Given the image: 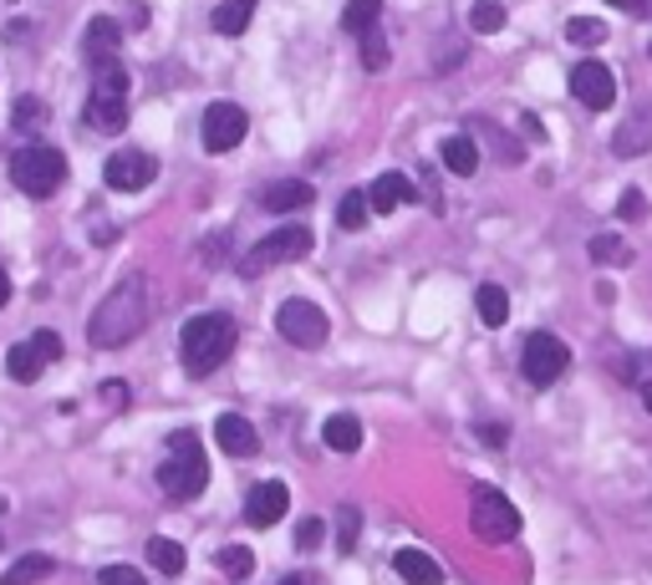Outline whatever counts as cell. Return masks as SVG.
I'll list each match as a JSON object with an SVG mask.
<instances>
[{
  "label": "cell",
  "instance_id": "cb8c5ba5",
  "mask_svg": "<svg viewBox=\"0 0 652 585\" xmlns=\"http://www.w3.org/2000/svg\"><path fill=\"white\" fill-rule=\"evenodd\" d=\"M118 42H123V26H118V21L97 15V21L88 26V57H92V61L113 57V51H118Z\"/></svg>",
  "mask_w": 652,
  "mask_h": 585
},
{
  "label": "cell",
  "instance_id": "7c38bea8",
  "mask_svg": "<svg viewBox=\"0 0 652 585\" xmlns=\"http://www.w3.org/2000/svg\"><path fill=\"white\" fill-rule=\"evenodd\" d=\"M571 97H577L581 107H592V113H607V107L617 103V77H612V67H602V61H577V67H571Z\"/></svg>",
  "mask_w": 652,
  "mask_h": 585
},
{
  "label": "cell",
  "instance_id": "44dd1931",
  "mask_svg": "<svg viewBox=\"0 0 652 585\" xmlns=\"http://www.w3.org/2000/svg\"><path fill=\"white\" fill-rule=\"evenodd\" d=\"M322 438H326V448H337V454H357V448H362V423H357L352 412H337V418H326Z\"/></svg>",
  "mask_w": 652,
  "mask_h": 585
},
{
  "label": "cell",
  "instance_id": "9a60e30c",
  "mask_svg": "<svg viewBox=\"0 0 652 585\" xmlns=\"http://www.w3.org/2000/svg\"><path fill=\"white\" fill-rule=\"evenodd\" d=\"M648 148H652V103L638 107L622 128L612 132V153H617V159H642Z\"/></svg>",
  "mask_w": 652,
  "mask_h": 585
},
{
  "label": "cell",
  "instance_id": "f35d334b",
  "mask_svg": "<svg viewBox=\"0 0 652 585\" xmlns=\"http://www.w3.org/2000/svg\"><path fill=\"white\" fill-rule=\"evenodd\" d=\"M617 214H622V220H642V214H648V199H642V189H627L622 204H617Z\"/></svg>",
  "mask_w": 652,
  "mask_h": 585
},
{
  "label": "cell",
  "instance_id": "836d02e7",
  "mask_svg": "<svg viewBox=\"0 0 652 585\" xmlns=\"http://www.w3.org/2000/svg\"><path fill=\"white\" fill-rule=\"evenodd\" d=\"M362 67H368V72H383V67H387V36H383V26H372L368 36H362Z\"/></svg>",
  "mask_w": 652,
  "mask_h": 585
},
{
  "label": "cell",
  "instance_id": "52a82bcc",
  "mask_svg": "<svg viewBox=\"0 0 652 585\" xmlns=\"http://www.w3.org/2000/svg\"><path fill=\"white\" fill-rule=\"evenodd\" d=\"M469 529H475L485 545H504V540H515L520 535V510L500 494V489L479 483L475 494H469Z\"/></svg>",
  "mask_w": 652,
  "mask_h": 585
},
{
  "label": "cell",
  "instance_id": "f6af8a7d",
  "mask_svg": "<svg viewBox=\"0 0 652 585\" xmlns=\"http://www.w3.org/2000/svg\"><path fill=\"white\" fill-rule=\"evenodd\" d=\"M281 585H312V575H286Z\"/></svg>",
  "mask_w": 652,
  "mask_h": 585
},
{
  "label": "cell",
  "instance_id": "ffe728a7",
  "mask_svg": "<svg viewBox=\"0 0 652 585\" xmlns=\"http://www.w3.org/2000/svg\"><path fill=\"white\" fill-rule=\"evenodd\" d=\"M255 5H260V0H220V5H214V15H209V26L220 31V36H240V31L251 26Z\"/></svg>",
  "mask_w": 652,
  "mask_h": 585
},
{
  "label": "cell",
  "instance_id": "7bdbcfd3",
  "mask_svg": "<svg viewBox=\"0 0 652 585\" xmlns=\"http://www.w3.org/2000/svg\"><path fill=\"white\" fill-rule=\"evenodd\" d=\"M5 301H11V276L0 270V311H5Z\"/></svg>",
  "mask_w": 652,
  "mask_h": 585
},
{
  "label": "cell",
  "instance_id": "484cf974",
  "mask_svg": "<svg viewBox=\"0 0 652 585\" xmlns=\"http://www.w3.org/2000/svg\"><path fill=\"white\" fill-rule=\"evenodd\" d=\"M149 560H153V571H163V575H184V545L178 540H163V535H153L149 540Z\"/></svg>",
  "mask_w": 652,
  "mask_h": 585
},
{
  "label": "cell",
  "instance_id": "f1b7e54d",
  "mask_svg": "<svg viewBox=\"0 0 652 585\" xmlns=\"http://www.w3.org/2000/svg\"><path fill=\"white\" fill-rule=\"evenodd\" d=\"M220 571L230 575V581H251V575H255V550H245V545H224V550H220Z\"/></svg>",
  "mask_w": 652,
  "mask_h": 585
},
{
  "label": "cell",
  "instance_id": "2e32d148",
  "mask_svg": "<svg viewBox=\"0 0 652 585\" xmlns=\"http://www.w3.org/2000/svg\"><path fill=\"white\" fill-rule=\"evenodd\" d=\"M414 199V184H408V174H377L368 189V214H393L398 204H408Z\"/></svg>",
  "mask_w": 652,
  "mask_h": 585
},
{
  "label": "cell",
  "instance_id": "7a4b0ae2",
  "mask_svg": "<svg viewBox=\"0 0 652 585\" xmlns=\"http://www.w3.org/2000/svg\"><path fill=\"white\" fill-rule=\"evenodd\" d=\"M235 341H240L235 316H224V311H205V316L184 321V331H178V362H184L189 377H209V372H220V366L230 362Z\"/></svg>",
  "mask_w": 652,
  "mask_h": 585
},
{
  "label": "cell",
  "instance_id": "d590c367",
  "mask_svg": "<svg viewBox=\"0 0 652 585\" xmlns=\"http://www.w3.org/2000/svg\"><path fill=\"white\" fill-rule=\"evenodd\" d=\"M31 347H36V356H42L46 366H51V362H61V351H67V347H61V337H57V331H36V337H31Z\"/></svg>",
  "mask_w": 652,
  "mask_h": 585
},
{
  "label": "cell",
  "instance_id": "8992f818",
  "mask_svg": "<svg viewBox=\"0 0 652 585\" xmlns=\"http://www.w3.org/2000/svg\"><path fill=\"white\" fill-rule=\"evenodd\" d=\"M312 230L306 224H286V230H270L266 239L255 249H245V260H240V276L255 280V276H266V270H276V265H291V260H306L312 255Z\"/></svg>",
  "mask_w": 652,
  "mask_h": 585
},
{
  "label": "cell",
  "instance_id": "f546056e",
  "mask_svg": "<svg viewBox=\"0 0 652 585\" xmlns=\"http://www.w3.org/2000/svg\"><path fill=\"white\" fill-rule=\"evenodd\" d=\"M357 535H362V514H357V504H341L337 510V555H352Z\"/></svg>",
  "mask_w": 652,
  "mask_h": 585
},
{
  "label": "cell",
  "instance_id": "d6986e66",
  "mask_svg": "<svg viewBox=\"0 0 652 585\" xmlns=\"http://www.w3.org/2000/svg\"><path fill=\"white\" fill-rule=\"evenodd\" d=\"M439 159H444L449 174L469 178L479 168V148H475V138H469V132H449L444 143H439Z\"/></svg>",
  "mask_w": 652,
  "mask_h": 585
},
{
  "label": "cell",
  "instance_id": "ac0fdd59",
  "mask_svg": "<svg viewBox=\"0 0 652 585\" xmlns=\"http://www.w3.org/2000/svg\"><path fill=\"white\" fill-rule=\"evenodd\" d=\"M316 199V189L306 184V178H281V184H270L266 194H260V204L270 209V214H291V209H306Z\"/></svg>",
  "mask_w": 652,
  "mask_h": 585
},
{
  "label": "cell",
  "instance_id": "1f68e13d",
  "mask_svg": "<svg viewBox=\"0 0 652 585\" xmlns=\"http://www.w3.org/2000/svg\"><path fill=\"white\" fill-rule=\"evenodd\" d=\"M566 42H577V46H602V42H607V26H602L596 15H577V21H566Z\"/></svg>",
  "mask_w": 652,
  "mask_h": 585
},
{
  "label": "cell",
  "instance_id": "d6a6232c",
  "mask_svg": "<svg viewBox=\"0 0 652 585\" xmlns=\"http://www.w3.org/2000/svg\"><path fill=\"white\" fill-rule=\"evenodd\" d=\"M469 26H475L479 36H494V31H504V5H494V0H479L475 11H469Z\"/></svg>",
  "mask_w": 652,
  "mask_h": 585
},
{
  "label": "cell",
  "instance_id": "ee69618b",
  "mask_svg": "<svg viewBox=\"0 0 652 585\" xmlns=\"http://www.w3.org/2000/svg\"><path fill=\"white\" fill-rule=\"evenodd\" d=\"M607 5H617V11H642L648 0H607Z\"/></svg>",
  "mask_w": 652,
  "mask_h": 585
},
{
  "label": "cell",
  "instance_id": "4316f807",
  "mask_svg": "<svg viewBox=\"0 0 652 585\" xmlns=\"http://www.w3.org/2000/svg\"><path fill=\"white\" fill-rule=\"evenodd\" d=\"M377 15H383V0H347V11H341V26L352 31V36H368L377 26Z\"/></svg>",
  "mask_w": 652,
  "mask_h": 585
},
{
  "label": "cell",
  "instance_id": "30bf717a",
  "mask_svg": "<svg viewBox=\"0 0 652 585\" xmlns=\"http://www.w3.org/2000/svg\"><path fill=\"white\" fill-rule=\"evenodd\" d=\"M245 132H251V117L240 103H209L205 107V122H199V138H205L209 153H230V148L245 143Z\"/></svg>",
  "mask_w": 652,
  "mask_h": 585
},
{
  "label": "cell",
  "instance_id": "ab89813d",
  "mask_svg": "<svg viewBox=\"0 0 652 585\" xmlns=\"http://www.w3.org/2000/svg\"><path fill=\"white\" fill-rule=\"evenodd\" d=\"M322 535H326L322 519H301V525H296V545H301V550H316V545H322Z\"/></svg>",
  "mask_w": 652,
  "mask_h": 585
},
{
  "label": "cell",
  "instance_id": "74e56055",
  "mask_svg": "<svg viewBox=\"0 0 652 585\" xmlns=\"http://www.w3.org/2000/svg\"><path fill=\"white\" fill-rule=\"evenodd\" d=\"M475 128H485L489 138H494V148H500V159H504V163H520V159H525V153H520V143H510V138H504L500 128H489V122H475Z\"/></svg>",
  "mask_w": 652,
  "mask_h": 585
},
{
  "label": "cell",
  "instance_id": "e0dca14e",
  "mask_svg": "<svg viewBox=\"0 0 652 585\" xmlns=\"http://www.w3.org/2000/svg\"><path fill=\"white\" fill-rule=\"evenodd\" d=\"M393 571L408 585H444V565H439L429 550H398V555H393Z\"/></svg>",
  "mask_w": 652,
  "mask_h": 585
},
{
  "label": "cell",
  "instance_id": "8fae6325",
  "mask_svg": "<svg viewBox=\"0 0 652 585\" xmlns=\"http://www.w3.org/2000/svg\"><path fill=\"white\" fill-rule=\"evenodd\" d=\"M153 174H159V159H153V153H143V148H118V153L107 159V168H103L107 189H118V194L149 189Z\"/></svg>",
  "mask_w": 652,
  "mask_h": 585
},
{
  "label": "cell",
  "instance_id": "ba28073f",
  "mask_svg": "<svg viewBox=\"0 0 652 585\" xmlns=\"http://www.w3.org/2000/svg\"><path fill=\"white\" fill-rule=\"evenodd\" d=\"M276 331H281L291 347L316 351L326 341V331H331V321H326V311L316 306V301H301V295H291V301H281V306H276Z\"/></svg>",
  "mask_w": 652,
  "mask_h": 585
},
{
  "label": "cell",
  "instance_id": "4dcf8cb0",
  "mask_svg": "<svg viewBox=\"0 0 652 585\" xmlns=\"http://www.w3.org/2000/svg\"><path fill=\"white\" fill-rule=\"evenodd\" d=\"M337 224H341V230H362V224H368V189L341 194V204H337Z\"/></svg>",
  "mask_w": 652,
  "mask_h": 585
},
{
  "label": "cell",
  "instance_id": "5bb4252c",
  "mask_svg": "<svg viewBox=\"0 0 652 585\" xmlns=\"http://www.w3.org/2000/svg\"><path fill=\"white\" fill-rule=\"evenodd\" d=\"M214 438L230 458H255L260 454V433L251 428V418H240V412H220L214 418Z\"/></svg>",
  "mask_w": 652,
  "mask_h": 585
},
{
  "label": "cell",
  "instance_id": "5b68a950",
  "mask_svg": "<svg viewBox=\"0 0 652 585\" xmlns=\"http://www.w3.org/2000/svg\"><path fill=\"white\" fill-rule=\"evenodd\" d=\"M11 178H15V189H26L31 199H51L61 189V178H67V159L51 143H26V148H15Z\"/></svg>",
  "mask_w": 652,
  "mask_h": 585
},
{
  "label": "cell",
  "instance_id": "83f0119b",
  "mask_svg": "<svg viewBox=\"0 0 652 585\" xmlns=\"http://www.w3.org/2000/svg\"><path fill=\"white\" fill-rule=\"evenodd\" d=\"M586 249H592V260H596V265H627V260H632V249H627L622 234H596V239H592Z\"/></svg>",
  "mask_w": 652,
  "mask_h": 585
},
{
  "label": "cell",
  "instance_id": "8d00e7d4",
  "mask_svg": "<svg viewBox=\"0 0 652 585\" xmlns=\"http://www.w3.org/2000/svg\"><path fill=\"white\" fill-rule=\"evenodd\" d=\"M97 585H149V581H143V571H133V565H107V571L97 575Z\"/></svg>",
  "mask_w": 652,
  "mask_h": 585
},
{
  "label": "cell",
  "instance_id": "6da1fadb",
  "mask_svg": "<svg viewBox=\"0 0 652 585\" xmlns=\"http://www.w3.org/2000/svg\"><path fill=\"white\" fill-rule=\"evenodd\" d=\"M143 326H149V285H143V276H123L103 295V306L92 311L88 341L97 351H118L133 337H143Z\"/></svg>",
  "mask_w": 652,
  "mask_h": 585
},
{
  "label": "cell",
  "instance_id": "bcb514c9",
  "mask_svg": "<svg viewBox=\"0 0 652 585\" xmlns=\"http://www.w3.org/2000/svg\"><path fill=\"white\" fill-rule=\"evenodd\" d=\"M642 408H648V412H652V387H642Z\"/></svg>",
  "mask_w": 652,
  "mask_h": 585
},
{
  "label": "cell",
  "instance_id": "b9f144b4",
  "mask_svg": "<svg viewBox=\"0 0 652 585\" xmlns=\"http://www.w3.org/2000/svg\"><path fill=\"white\" fill-rule=\"evenodd\" d=\"M103 393H107V402H113V408H123V402H128V387H123V382H107Z\"/></svg>",
  "mask_w": 652,
  "mask_h": 585
},
{
  "label": "cell",
  "instance_id": "3957f363",
  "mask_svg": "<svg viewBox=\"0 0 652 585\" xmlns=\"http://www.w3.org/2000/svg\"><path fill=\"white\" fill-rule=\"evenodd\" d=\"M209 483V458H205V443L194 433H174L168 438V458L159 464V489L168 499H199Z\"/></svg>",
  "mask_w": 652,
  "mask_h": 585
},
{
  "label": "cell",
  "instance_id": "4fadbf2b",
  "mask_svg": "<svg viewBox=\"0 0 652 585\" xmlns=\"http://www.w3.org/2000/svg\"><path fill=\"white\" fill-rule=\"evenodd\" d=\"M291 510V494H286V483L266 479V483H255L251 499H245V519H251L255 529H270V525H281V514Z\"/></svg>",
  "mask_w": 652,
  "mask_h": 585
},
{
  "label": "cell",
  "instance_id": "e575fe53",
  "mask_svg": "<svg viewBox=\"0 0 652 585\" xmlns=\"http://www.w3.org/2000/svg\"><path fill=\"white\" fill-rule=\"evenodd\" d=\"M11 122H15V128H42V122H46V103H42V97H21L15 113H11Z\"/></svg>",
  "mask_w": 652,
  "mask_h": 585
},
{
  "label": "cell",
  "instance_id": "9c48e42d",
  "mask_svg": "<svg viewBox=\"0 0 652 585\" xmlns=\"http://www.w3.org/2000/svg\"><path fill=\"white\" fill-rule=\"evenodd\" d=\"M566 366H571V351H566L561 337H550V331L525 337V347H520V372H525L531 387H550V382H561Z\"/></svg>",
  "mask_w": 652,
  "mask_h": 585
},
{
  "label": "cell",
  "instance_id": "60d3db41",
  "mask_svg": "<svg viewBox=\"0 0 652 585\" xmlns=\"http://www.w3.org/2000/svg\"><path fill=\"white\" fill-rule=\"evenodd\" d=\"M479 438H485L489 448H504V423H485L479 428Z\"/></svg>",
  "mask_w": 652,
  "mask_h": 585
},
{
  "label": "cell",
  "instance_id": "603a6c76",
  "mask_svg": "<svg viewBox=\"0 0 652 585\" xmlns=\"http://www.w3.org/2000/svg\"><path fill=\"white\" fill-rule=\"evenodd\" d=\"M5 372H11V382H36L46 372V362L36 356V347H31V341H15V347L5 351Z\"/></svg>",
  "mask_w": 652,
  "mask_h": 585
},
{
  "label": "cell",
  "instance_id": "d4e9b609",
  "mask_svg": "<svg viewBox=\"0 0 652 585\" xmlns=\"http://www.w3.org/2000/svg\"><path fill=\"white\" fill-rule=\"evenodd\" d=\"M475 311L485 326H504L510 321V295L500 291V285H479L475 291Z\"/></svg>",
  "mask_w": 652,
  "mask_h": 585
},
{
  "label": "cell",
  "instance_id": "277c9868",
  "mask_svg": "<svg viewBox=\"0 0 652 585\" xmlns=\"http://www.w3.org/2000/svg\"><path fill=\"white\" fill-rule=\"evenodd\" d=\"M92 92H88V128L97 132H123L128 128V72L118 57L92 61Z\"/></svg>",
  "mask_w": 652,
  "mask_h": 585
},
{
  "label": "cell",
  "instance_id": "7402d4cb",
  "mask_svg": "<svg viewBox=\"0 0 652 585\" xmlns=\"http://www.w3.org/2000/svg\"><path fill=\"white\" fill-rule=\"evenodd\" d=\"M46 575H57V560L51 555H21L11 571L0 575V585H36V581H46Z\"/></svg>",
  "mask_w": 652,
  "mask_h": 585
}]
</instances>
